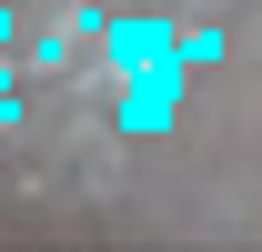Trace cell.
I'll use <instances>...</instances> for the list:
<instances>
[{"label":"cell","instance_id":"cell-3","mask_svg":"<svg viewBox=\"0 0 262 252\" xmlns=\"http://www.w3.org/2000/svg\"><path fill=\"white\" fill-rule=\"evenodd\" d=\"M222 51H232V40H222V20H202V31H182V61H192V71H212Z\"/></svg>","mask_w":262,"mask_h":252},{"label":"cell","instance_id":"cell-4","mask_svg":"<svg viewBox=\"0 0 262 252\" xmlns=\"http://www.w3.org/2000/svg\"><path fill=\"white\" fill-rule=\"evenodd\" d=\"M71 61V31H31V71H61Z\"/></svg>","mask_w":262,"mask_h":252},{"label":"cell","instance_id":"cell-1","mask_svg":"<svg viewBox=\"0 0 262 252\" xmlns=\"http://www.w3.org/2000/svg\"><path fill=\"white\" fill-rule=\"evenodd\" d=\"M101 40H111V71H121V81H182V71H192L182 61V31H171L162 10H131V20H111Z\"/></svg>","mask_w":262,"mask_h":252},{"label":"cell","instance_id":"cell-2","mask_svg":"<svg viewBox=\"0 0 262 252\" xmlns=\"http://www.w3.org/2000/svg\"><path fill=\"white\" fill-rule=\"evenodd\" d=\"M171 111H182V81H121V101H111V121H121L131 141L171 131Z\"/></svg>","mask_w":262,"mask_h":252},{"label":"cell","instance_id":"cell-5","mask_svg":"<svg viewBox=\"0 0 262 252\" xmlns=\"http://www.w3.org/2000/svg\"><path fill=\"white\" fill-rule=\"evenodd\" d=\"M0 51H10V10H0Z\"/></svg>","mask_w":262,"mask_h":252}]
</instances>
